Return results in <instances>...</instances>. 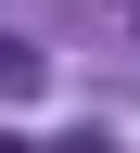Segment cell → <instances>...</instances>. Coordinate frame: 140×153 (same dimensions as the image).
Returning <instances> with one entry per match:
<instances>
[{
  "label": "cell",
  "mask_w": 140,
  "mask_h": 153,
  "mask_svg": "<svg viewBox=\"0 0 140 153\" xmlns=\"http://www.w3.org/2000/svg\"><path fill=\"white\" fill-rule=\"evenodd\" d=\"M38 153H115V140H102V128H76V140H38Z\"/></svg>",
  "instance_id": "7a4b0ae2"
},
{
  "label": "cell",
  "mask_w": 140,
  "mask_h": 153,
  "mask_svg": "<svg viewBox=\"0 0 140 153\" xmlns=\"http://www.w3.org/2000/svg\"><path fill=\"white\" fill-rule=\"evenodd\" d=\"M38 76H51V64H38V51H26V38H13V26H0V102H26V89H38Z\"/></svg>",
  "instance_id": "6da1fadb"
},
{
  "label": "cell",
  "mask_w": 140,
  "mask_h": 153,
  "mask_svg": "<svg viewBox=\"0 0 140 153\" xmlns=\"http://www.w3.org/2000/svg\"><path fill=\"white\" fill-rule=\"evenodd\" d=\"M0 153H38V140H0Z\"/></svg>",
  "instance_id": "3957f363"
}]
</instances>
